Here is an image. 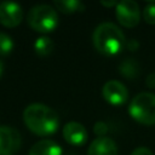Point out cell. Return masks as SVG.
Wrapping results in <instances>:
<instances>
[{"instance_id":"cell-18","label":"cell","mask_w":155,"mask_h":155,"mask_svg":"<svg viewBox=\"0 0 155 155\" xmlns=\"http://www.w3.org/2000/svg\"><path fill=\"white\" fill-rule=\"evenodd\" d=\"M131 155H153V153L150 149H148L145 147H139V148H136L131 153Z\"/></svg>"},{"instance_id":"cell-9","label":"cell","mask_w":155,"mask_h":155,"mask_svg":"<svg viewBox=\"0 0 155 155\" xmlns=\"http://www.w3.org/2000/svg\"><path fill=\"white\" fill-rule=\"evenodd\" d=\"M63 137L67 143L75 147H80L84 145L87 140V131L85 126L80 122L70 121L63 126Z\"/></svg>"},{"instance_id":"cell-20","label":"cell","mask_w":155,"mask_h":155,"mask_svg":"<svg viewBox=\"0 0 155 155\" xmlns=\"http://www.w3.org/2000/svg\"><path fill=\"white\" fill-rule=\"evenodd\" d=\"M101 5H103L105 7H111V6H115L116 7L117 2L116 1H113V0H110V1H101Z\"/></svg>"},{"instance_id":"cell-8","label":"cell","mask_w":155,"mask_h":155,"mask_svg":"<svg viewBox=\"0 0 155 155\" xmlns=\"http://www.w3.org/2000/svg\"><path fill=\"white\" fill-rule=\"evenodd\" d=\"M23 19V10L17 2L4 1L0 4V23L6 28L17 27Z\"/></svg>"},{"instance_id":"cell-10","label":"cell","mask_w":155,"mask_h":155,"mask_svg":"<svg viewBox=\"0 0 155 155\" xmlns=\"http://www.w3.org/2000/svg\"><path fill=\"white\" fill-rule=\"evenodd\" d=\"M87 155H117V145L109 137H97L90 144Z\"/></svg>"},{"instance_id":"cell-4","label":"cell","mask_w":155,"mask_h":155,"mask_svg":"<svg viewBox=\"0 0 155 155\" xmlns=\"http://www.w3.org/2000/svg\"><path fill=\"white\" fill-rule=\"evenodd\" d=\"M27 22L30 28L38 33H51L58 24V15L50 5H35L29 10L27 15Z\"/></svg>"},{"instance_id":"cell-6","label":"cell","mask_w":155,"mask_h":155,"mask_svg":"<svg viewBox=\"0 0 155 155\" xmlns=\"http://www.w3.org/2000/svg\"><path fill=\"white\" fill-rule=\"evenodd\" d=\"M22 144V137L18 130L11 126H0V155L16 154Z\"/></svg>"},{"instance_id":"cell-15","label":"cell","mask_w":155,"mask_h":155,"mask_svg":"<svg viewBox=\"0 0 155 155\" xmlns=\"http://www.w3.org/2000/svg\"><path fill=\"white\" fill-rule=\"evenodd\" d=\"M13 40L6 33H0V56H7L13 50Z\"/></svg>"},{"instance_id":"cell-2","label":"cell","mask_w":155,"mask_h":155,"mask_svg":"<svg viewBox=\"0 0 155 155\" xmlns=\"http://www.w3.org/2000/svg\"><path fill=\"white\" fill-rule=\"evenodd\" d=\"M92 42L99 53L110 57L121 52L125 45V35L116 24L104 22L93 30Z\"/></svg>"},{"instance_id":"cell-11","label":"cell","mask_w":155,"mask_h":155,"mask_svg":"<svg viewBox=\"0 0 155 155\" xmlns=\"http://www.w3.org/2000/svg\"><path fill=\"white\" fill-rule=\"evenodd\" d=\"M61 145L51 139H42L36 142L29 150L28 155H62Z\"/></svg>"},{"instance_id":"cell-5","label":"cell","mask_w":155,"mask_h":155,"mask_svg":"<svg viewBox=\"0 0 155 155\" xmlns=\"http://www.w3.org/2000/svg\"><path fill=\"white\" fill-rule=\"evenodd\" d=\"M116 18L125 28H133L139 23L140 11L138 4L133 0H122L116 5Z\"/></svg>"},{"instance_id":"cell-13","label":"cell","mask_w":155,"mask_h":155,"mask_svg":"<svg viewBox=\"0 0 155 155\" xmlns=\"http://www.w3.org/2000/svg\"><path fill=\"white\" fill-rule=\"evenodd\" d=\"M53 47H54L53 41L51 40V38L46 35L39 36L34 42V51L40 57H46L51 54V52L53 51Z\"/></svg>"},{"instance_id":"cell-16","label":"cell","mask_w":155,"mask_h":155,"mask_svg":"<svg viewBox=\"0 0 155 155\" xmlns=\"http://www.w3.org/2000/svg\"><path fill=\"white\" fill-rule=\"evenodd\" d=\"M143 18L148 24H155V2H150L144 7Z\"/></svg>"},{"instance_id":"cell-17","label":"cell","mask_w":155,"mask_h":155,"mask_svg":"<svg viewBox=\"0 0 155 155\" xmlns=\"http://www.w3.org/2000/svg\"><path fill=\"white\" fill-rule=\"evenodd\" d=\"M93 131H94V133H96L98 137H105V134H107V132H108V126H107L105 122L98 121V122L94 124Z\"/></svg>"},{"instance_id":"cell-21","label":"cell","mask_w":155,"mask_h":155,"mask_svg":"<svg viewBox=\"0 0 155 155\" xmlns=\"http://www.w3.org/2000/svg\"><path fill=\"white\" fill-rule=\"evenodd\" d=\"M2 70H4V64H2V61L0 59V76L2 74Z\"/></svg>"},{"instance_id":"cell-3","label":"cell","mask_w":155,"mask_h":155,"mask_svg":"<svg viewBox=\"0 0 155 155\" xmlns=\"http://www.w3.org/2000/svg\"><path fill=\"white\" fill-rule=\"evenodd\" d=\"M128 113L142 125H155V94L150 92L136 94L128 105Z\"/></svg>"},{"instance_id":"cell-12","label":"cell","mask_w":155,"mask_h":155,"mask_svg":"<svg viewBox=\"0 0 155 155\" xmlns=\"http://www.w3.org/2000/svg\"><path fill=\"white\" fill-rule=\"evenodd\" d=\"M53 5L57 10H59L63 13H68V15L84 11L85 8V5L78 0H56Z\"/></svg>"},{"instance_id":"cell-14","label":"cell","mask_w":155,"mask_h":155,"mask_svg":"<svg viewBox=\"0 0 155 155\" xmlns=\"http://www.w3.org/2000/svg\"><path fill=\"white\" fill-rule=\"evenodd\" d=\"M119 71L126 79H136L138 76V74H139V65L134 59L127 58V59H124L120 63Z\"/></svg>"},{"instance_id":"cell-1","label":"cell","mask_w":155,"mask_h":155,"mask_svg":"<svg viewBox=\"0 0 155 155\" xmlns=\"http://www.w3.org/2000/svg\"><path fill=\"white\" fill-rule=\"evenodd\" d=\"M23 121L33 133L40 137L53 134L59 126L56 110L42 103L29 104L23 111Z\"/></svg>"},{"instance_id":"cell-19","label":"cell","mask_w":155,"mask_h":155,"mask_svg":"<svg viewBox=\"0 0 155 155\" xmlns=\"http://www.w3.org/2000/svg\"><path fill=\"white\" fill-rule=\"evenodd\" d=\"M145 84H147L148 87H150V88H155V73L148 75V78L145 79Z\"/></svg>"},{"instance_id":"cell-7","label":"cell","mask_w":155,"mask_h":155,"mask_svg":"<svg viewBox=\"0 0 155 155\" xmlns=\"http://www.w3.org/2000/svg\"><path fill=\"white\" fill-rule=\"evenodd\" d=\"M102 96L109 104L119 107L126 103L128 91L122 82L117 80H109L102 87Z\"/></svg>"}]
</instances>
